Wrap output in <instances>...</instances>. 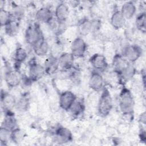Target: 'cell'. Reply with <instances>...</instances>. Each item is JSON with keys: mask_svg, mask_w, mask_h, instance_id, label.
<instances>
[{"mask_svg": "<svg viewBox=\"0 0 146 146\" xmlns=\"http://www.w3.org/2000/svg\"><path fill=\"white\" fill-rule=\"evenodd\" d=\"M119 108L124 116L132 117L134 114L135 99L132 91L123 84L120 91L118 98Z\"/></svg>", "mask_w": 146, "mask_h": 146, "instance_id": "6da1fadb", "label": "cell"}, {"mask_svg": "<svg viewBox=\"0 0 146 146\" xmlns=\"http://www.w3.org/2000/svg\"><path fill=\"white\" fill-rule=\"evenodd\" d=\"M113 107V99L108 88L104 86L100 92L97 104L98 115L102 117H106L112 111Z\"/></svg>", "mask_w": 146, "mask_h": 146, "instance_id": "7a4b0ae2", "label": "cell"}, {"mask_svg": "<svg viewBox=\"0 0 146 146\" xmlns=\"http://www.w3.org/2000/svg\"><path fill=\"white\" fill-rule=\"evenodd\" d=\"M44 38L39 23L35 22L27 25L25 31V40L29 46L33 47Z\"/></svg>", "mask_w": 146, "mask_h": 146, "instance_id": "3957f363", "label": "cell"}, {"mask_svg": "<svg viewBox=\"0 0 146 146\" xmlns=\"http://www.w3.org/2000/svg\"><path fill=\"white\" fill-rule=\"evenodd\" d=\"M120 53L128 62L134 63L142 56L143 50L139 44L126 43L122 46Z\"/></svg>", "mask_w": 146, "mask_h": 146, "instance_id": "277c9868", "label": "cell"}, {"mask_svg": "<svg viewBox=\"0 0 146 146\" xmlns=\"http://www.w3.org/2000/svg\"><path fill=\"white\" fill-rule=\"evenodd\" d=\"M46 74L43 64L39 63L35 58L31 59L29 61L27 76L32 83L39 81Z\"/></svg>", "mask_w": 146, "mask_h": 146, "instance_id": "5b68a950", "label": "cell"}, {"mask_svg": "<svg viewBox=\"0 0 146 146\" xmlns=\"http://www.w3.org/2000/svg\"><path fill=\"white\" fill-rule=\"evenodd\" d=\"M4 74V80L9 89H13L18 87L22 80V75L20 71L7 66Z\"/></svg>", "mask_w": 146, "mask_h": 146, "instance_id": "8992f818", "label": "cell"}, {"mask_svg": "<svg viewBox=\"0 0 146 146\" xmlns=\"http://www.w3.org/2000/svg\"><path fill=\"white\" fill-rule=\"evenodd\" d=\"M88 48V45L82 36L76 37L70 45V52L75 58H82L84 56Z\"/></svg>", "mask_w": 146, "mask_h": 146, "instance_id": "52a82bcc", "label": "cell"}, {"mask_svg": "<svg viewBox=\"0 0 146 146\" xmlns=\"http://www.w3.org/2000/svg\"><path fill=\"white\" fill-rule=\"evenodd\" d=\"M96 27H98V21L91 19L87 17L82 18L77 24L78 32L82 37L88 35L96 29Z\"/></svg>", "mask_w": 146, "mask_h": 146, "instance_id": "ba28073f", "label": "cell"}, {"mask_svg": "<svg viewBox=\"0 0 146 146\" xmlns=\"http://www.w3.org/2000/svg\"><path fill=\"white\" fill-rule=\"evenodd\" d=\"M55 141L59 144H64L71 142L73 140L72 132L68 128L59 125L57 126L54 132Z\"/></svg>", "mask_w": 146, "mask_h": 146, "instance_id": "9c48e42d", "label": "cell"}, {"mask_svg": "<svg viewBox=\"0 0 146 146\" xmlns=\"http://www.w3.org/2000/svg\"><path fill=\"white\" fill-rule=\"evenodd\" d=\"M89 63L93 70L101 73L106 71L108 67V62L106 56L100 53H95L89 58Z\"/></svg>", "mask_w": 146, "mask_h": 146, "instance_id": "30bf717a", "label": "cell"}, {"mask_svg": "<svg viewBox=\"0 0 146 146\" xmlns=\"http://www.w3.org/2000/svg\"><path fill=\"white\" fill-rule=\"evenodd\" d=\"M77 98L76 95L72 91L68 90H64L60 92L59 95V106L62 110L68 111Z\"/></svg>", "mask_w": 146, "mask_h": 146, "instance_id": "8fae6325", "label": "cell"}, {"mask_svg": "<svg viewBox=\"0 0 146 146\" xmlns=\"http://www.w3.org/2000/svg\"><path fill=\"white\" fill-rule=\"evenodd\" d=\"M89 87L95 92H101L104 87V79L102 74L92 70L88 79Z\"/></svg>", "mask_w": 146, "mask_h": 146, "instance_id": "7c38bea8", "label": "cell"}, {"mask_svg": "<svg viewBox=\"0 0 146 146\" xmlns=\"http://www.w3.org/2000/svg\"><path fill=\"white\" fill-rule=\"evenodd\" d=\"M16 98L10 92L3 89L1 91V104L3 112L11 111L15 108L16 102Z\"/></svg>", "mask_w": 146, "mask_h": 146, "instance_id": "4fadbf2b", "label": "cell"}, {"mask_svg": "<svg viewBox=\"0 0 146 146\" xmlns=\"http://www.w3.org/2000/svg\"><path fill=\"white\" fill-rule=\"evenodd\" d=\"M75 59V58L70 52H62L58 58L59 70L68 71L73 69Z\"/></svg>", "mask_w": 146, "mask_h": 146, "instance_id": "5bb4252c", "label": "cell"}, {"mask_svg": "<svg viewBox=\"0 0 146 146\" xmlns=\"http://www.w3.org/2000/svg\"><path fill=\"white\" fill-rule=\"evenodd\" d=\"M129 63L120 52L115 53L112 58L111 63L113 72L119 78Z\"/></svg>", "mask_w": 146, "mask_h": 146, "instance_id": "9a60e30c", "label": "cell"}, {"mask_svg": "<svg viewBox=\"0 0 146 146\" xmlns=\"http://www.w3.org/2000/svg\"><path fill=\"white\" fill-rule=\"evenodd\" d=\"M54 17V13L48 6L39 7L35 13L34 18L36 22L47 24Z\"/></svg>", "mask_w": 146, "mask_h": 146, "instance_id": "2e32d148", "label": "cell"}, {"mask_svg": "<svg viewBox=\"0 0 146 146\" xmlns=\"http://www.w3.org/2000/svg\"><path fill=\"white\" fill-rule=\"evenodd\" d=\"M54 14L55 18L58 22L66 23L70 14V10L68 5L63 2L58 3L55 8Z\"/></svg>", "mask_w": 146, "mask_h": 146, "instance_id": "e0dca14e", "label": "cell"}, {"mask_svg": "<svg viewBox=\"0 0 146 146\" xmlns=\"http://www.w3.org/2000/svg\"><path fill=\"white\" fill-rule=\"evenodd\" d=\"M28 58L27 50L21 46H18L14 51L13 60L14 63V68L19 70L21 66L25 63Z\"/></svg>", "mask_w": 146, "mask_h": 146, "instance_id": "ac0fdd59", "label": "cell"}, {"mask_svg": "<svg viewBox=\"0 0 146 146\" xmlns=\"http://www.w3.org/2000/svg\"><path fill=\"white\" fill-rule=\"evenodd\" d=\"M126 20L122 15L120 9H115L112 12L110 17V23L111 26L116 30L121 29L125 25Z\"/></svg>", "mask_w": 146, "mask_h": 146, "instance_id": "d6986e66", "label": "cell"}, {"mask_svg": "<svg viewBox=\"0 0 146 146\" xmlns=\"http://www.w3.org/2000/svg\"><path fill=\"white\" fill-rule=\"evenodd\" d=\"M1 127L10 132L18 127L17 120L12 110L4 112V117Z\"/></svg>", "mask_w": 146, "mask_h": 146, "instance_id": "ffe728a7", "label": "cell"}, {"mask_svg": "<svg viewBox=\"0 0 146 146\" xmlns=\"http://www.w3.org/2000/svg\"><path fill=\"white\" fill-rule=\"evenodd\" d=\"M120 10L125 19L127 21L131 19L136 15L137 7L134 2L127 1L121 5Z\"/></svg>", "mask_w": 146, "mask_h": 146, "instance_id": "44dd1931", "label": "cell"}, {"mask_svg": "<svg viewBox=\"0 0 146 146\" xmlns=\"http://www.w3.org/2000/svg\"><path fill=\"white\" fill-rule=\"evenodd\" d=\"M43 66L46 74L51 75L56 73L59 70L58 57L50 54L45 60Z\"/></svg>", "mask_w": 146, "mask_h": 146, "instance_id": "7402d4cb", "label": "cell"}, {"mask_svg": "<svg viewBox=\"0 0 146 146\" xmlns=\"http://www.w3.org/2000/svg\"><path fill=\"white\" fill-rule=\"evenodd\" d=\"M32 48L34 53L39 57L46 56L50 51V46L46 38L40 40Z\"/></svg>", "mask_w": 146, "mask_h": 146, "instance_id": "603a6c76", "label": "cell"}, {"mask_svg": "<svg viewBox=\"0 0 146 146\" xmlns=\"http://www.w3.org/2000/svg\"><path fill=\"white\" fill-rule=\"evenodd\" d=\"M30 106V95L27 93H24L17 99L15 108L21 112H25L29 110Z\"/></svg>", "mask_w": 146, "mask_h": 146, "instance_id": "cb8c5ba5", "label": "cell"}, {"mask_svg": "<svg viewBox=\"0 0 146 146\" xmlns=\"http://www.w3.org/2000/svg\"><path fill=\"white\" fill-rule=\"evenodd\" d=\"M20 22L13 19L4 27V32L5 34L11 38L16 36L20 30Z\"/></svg>", "mask_w": 146, "mask_h": 146, "instance_id": "d4e9b609", "label": "cell"}, {"mask_svg": "<svg viewBox=\"0 0 146 146\" xmlns=\"http://www.w3.org/2000/svg\"><path fill=\"white\" fill-rule=\"evenodd\" d=\"M86 109V106L84 101L82 99H76L72 104L68 111L72 117H77L82 115Z\"/></svg>", "mask_w": 146, "mask_h": 146, "instance_id": "484cf974", "label": "cell"}, {"mask_svg": "<svg viewBox=\"0 0 146 146\" xmlns=\"http://www.w3.org/2000/svg\"><path fill=\"white\" fill-rule=\"evenodd\" d=\"M136 74V69L133 63H129L123 70L121 75L119 77L122 84L131 80Z\"/></svg>", "mask_w": 146, "mask_h": 146, "instance_id": "4316f807", "label": "cell"}, {"mask_svg": "<svg viewBox=\"0 0 146 146\" xmlns=\"http://www.w3.org/2000/svg\"><path fill=\"white\" fill-rule=\"evenodd\" d=\"M25 133L24 131L18 127L14 129L10 133V141L15 144H21L25 139Z\"/></svg>", "mask_w": 146, "mask_h": 146, "instance_id": "83f0119b", "label": "cell"}, {"mask_svg": "<svg viewBox=\"0 0 146 146\" xmlns=\"http://www.w3.org/2000/svg\"><path fill=\"white\" fill-rule=\"evenodd\" d=\"M135 27L138 31L145 34L146 31V15L145 11H140L137 14L135 21Z\"/></svg>", "mask_w": 146, "mask_h": 146, "instance_id": "f1b7e54d", "label": "cell"}, {"mask_svg": "<svg viewBox=\"0 0 146 146\" xmlns=\"http://www.w3.org/2000/svg\"><path fill=\"white\" fill-rule=\"evenodd\" d=\"M13 19H14L11 11L4 9L0 10V23L1 27H3L6 25L10 22Z\"/></svg>", "mask_w": 146, "mask_h": 146, "instance_id": "f546056e", "label": "cell"}, {"mask_svg": "<svg viewBox=\"0 0 146 146\" xmlns=\"http://www.w3.org/2000/svg\"><path fill=\"white\" fill-rule=\"evenodd\" d=\"M11 14L15 20L20 22L25 17V9L21 5H14L13 6Z\"/></svg>", "mask_w": 146, "mask_h": 146, "instance_id": "4dcf8cb0", "label": "cell"}, {"mask_svg": "<svg viewBox=\"0 0 146 146\" xmlns=\"http://www.w3.org/2000/svg\"><path fill=\"white\" fill-rule=\"evenodd\" d=\"M10 131L1 127L0 129V141L2 145H5L7 144L10 141Z\"/></svg>", "mask_w": 146, "mask_h": 146, "instance_id": "1f68e13d", "label": "cell"}, {"mask_svg": "<svg viewBox=\"0 0 146 146\" xmlns=\"http://www.w3.org/2000/svg\"><path fill=\"white\" fill-rule=\"evenodd\" d=\"M139 137L140 140V141L145 143L146 140V135H145V130L144 128H141L140 129L139 133Z\"/></svg>", "mask_w": 146, "mask_h": 146, "instance_id": "d6a6232c", "label": "cell"}, {"mask_svg": "<svg viewBox=\"0 0 146 146\" xmlns=\"http://www.w3.org/2000/svg\"><path fill=\"white\" fill-rule=\"evenodd\" d=\"M138 121L141 125H145L146 124V112L144 111L140 113L139 116Z\"/></svg>", "mask_w": 146, "mask_h": 146, "instance_id": "836d02e7", "label": "cell"}]
</instances>
